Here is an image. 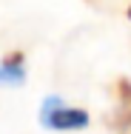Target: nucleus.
<instances>
[{
	"mask_svg": "<svg viewBox=\"0 0 131 134\" xmlns=\"http://www.w3.org/2000/svg\"><path fill=\"white\" fill-rule=\"evenodd\" d=\"M111 129H128L131 126V80H117V111L108 117Z\"/></svg>",
	"mask_w": 131,
	"mask_h": 134,
	"instance_id": "obj_2",
	"label": "nucleus"
},
{
	"mask_svg": "<svg viewBox=\"0 0 131 134\" xmlns=\"http://www.w3.org/2000/svg\"><path fill=\"white\" fill-rule=\"evenodd\" d=\"M40 123L52 131H80L88 126V111L63 106L60 97H49L40 108Z\"/></svg>",
	"mask_w": 131,
	"mask_h": 134,
	"instance_id": "obj_1",
	"label": "nucleus"
},
{
	"mask_svg": "<svg viewBox=\"0 0 131 134\" xmlns=\"http://www.w3.org/2000/svg\"><path fill=\"white\" fill-rule=\"evenodd\" d=\"M0 83H9V77H6V69H3V63H0Z\"/></svg>",
	"mask_w": 131,
	"mask_h": 134,
	"instance_id": "obj_3",
	"label": "nucleus"
},
{
	"mask_svg": "<svg viewBox=\"0 0 131 134\" xmlns=\"http://www.w3.org/2000/svg\"><path fill=\"white\" fill-rule=\"evenodd\" d=\"M128 20H131V6H128Z\"/></svg>",
	"mask_w": 131,
	"mask_h": 134,
	"instance_id": "obj_4",
	"label": "nucleus"
}]
</instances>
